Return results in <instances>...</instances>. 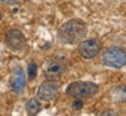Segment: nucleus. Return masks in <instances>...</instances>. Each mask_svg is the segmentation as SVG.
Returning a JSON list of instances; mask_svg holds the SVG:
<instances>
[{"instance_id":"f03ea898","label":"nucleus","mask_w":126,"mask_h":116,"mask_svg":"<svg viewBox=\"0 0 126 116\" xmlns=\"http://www.w3.org/2000/svg\"><path fill=\"white\" fill-rule=\"evenodd\" d=\"M98 85L90 81H74L71 84H69V86L65 89L68 95L75 99L91 98L98 93Z\"/></svg>"},{"instance_id":"f8f14e48","label":"nucleus","mask_w":126,"mask_h":116,"mask_svg":"<svg viewBox=\"0 0 126 116\" xmlns=\"http://www.w3.org/2000/svg\"><path fill=\"white\" fill-rule=\"evenodd\" d=\"M0 1L5 5H15V4H18V2H20L21 0H0Z\"/></svg>"},{"instance_id":"f257e3e1","label":"nucleus","mask_w":126,"mask_h":116,"mask_svg":"<svg viewBox=\"0 0 126 116\" xmlns=\"http://www.w3.org/2000/svg\"><path fill=\"white\" fill-rule=\"evenodd\" d=\"M88 33V27L79 19H72L59 28L57 37L64 44H75L77 42H81L85 37Z\"/></svg>"},{"instance_id":"1a4fd4ad","label":"nucleus","mask_w":126,"mask_h":116,"mask_svg":"<svg viewBox=\"0 0 126 116\" xmlns=\"http://www.w3.org/2000/svg\"><path fill=\"white\" fill-rule=\"evenodd\" d=\"M26 110H27L28 115H36L41 110L40 101L35 98L29 99L27 102H26Z\"/></svg>"},{"instance_id":"39448f33","label":"nucleus","mask_w":126,"mask_h":116,"mask_svg":"<svg viewBox=\"0 0 126 116\" xmlns=\"http://www.w3.org/2000/svg\"><path fill=\"white\" fill-rule=\"evenodd\" d=\"M59 89H60V84L57 81L48 79V80L43 81L40 85L36 95H37V98L40 99V100L48 102V101L54 100V99L57 96Z\"/></svg>"},{"instance_id":"9d476101","label":"nucleus","mask_w":126,"mask_h":116,"mask_svg":"<svg viewBox=\"0 0 126 116\" xmlns=\"http://www.w3.org/2000/svg\"><path fill=\"white\" fill-rule=\"evenodd\" d=\"M36 74H37V65L35 63H31L28 65V77H29V79L33 80L36 77Z\"/></svg>"},{"instance_id":"7ed1b4c3","label":"nucleus","mask_w":126,"mask_h":116,"mask_svg":"<svg viewBox=\"0 0 126 116\" xmlns=\"http://www.w3.org/2000/svg\"><path fill=\"white\" fill-rule=\"evenodd\" d=\"M103 63L113 69H122L126 65V51L122 48H109L103 55Z\"/></svg>"},{"instance_id":"0eeeda50","label":"nucleus","mask_w":126,"mask_h":116,"mask_svg":"<svg viewBox=\"0 0 126 116\" xmlns=\"http://www.w3.org/2000/svg\"><path fill=\"white\" fill-rule=\"evenodd\" d=\"M78 51L83 58L85 59H92L100 51V43L94 38L82 41L78 45Z\"/></svg>"},{"instance_id":"ddd939ff","label":"nucleus","mask_w":126,"mask_h":116,"mask_svg":"<svg viewBox=\"0 0 126 116\" xmlns=\"http://www.w3.org/2000/svg\"><path fill=\"white\" fill-rule=\"evenodd\" d=\"M99 115H116V114H114V112H112V110H109V112H102Z\"/></svg>"},{"instance_id":"20e7f679","label":"nucleus","mask_w":126,"mask_h":116,"mask_svg":"<svg viewBox=\"0 0 126 116\" xmlns=\"http://www.w3.org/2000/svg\"><path fill=\"white\" fill-rule=\"evenodd\" d=\"M68 67V63L65 58L63 57H54L50 58L48 63L46 64L45 67V76L47 79L50 80H56L65 72Z\"/></svg>"},{"instance_id":"423d86ee","label":"nucleus","mask_w":126,"mask_h":116,"mask_svg":"<svg viewBox=\"0 0 126 116\" xmlns=\"http://www.w3.org/2000/svg\"><path fill=\"white\" fill-rule=\"evenodd\" d=\"M5 41L9 48L14 51H22L26 46V37L22 34V31L12 28L6 31Z\"/></svg>"},{"instance_id":"6e6552de","label":"nucleus","mask_w":126,"mask_h":116,"mask_svg":"<svg viewBox=\"0 0 126 116\" xmlns=\"http://www.w3.org/2000/svg\"><path fill=\"white\" fill-rule=\"evenodd\" d=\"M11 85H12V89L15 93H21L23 91L25 85H26V77H25V72L22 71L21 67H18L14 70Z\"/></svg>"},{"instance_id":"4468645a","label":"nucleus","mask_w":126,"mask_h":116,"mask_svg":"<svg viewBox=\"0 0 126 116\" xmlns=\"http://www.w3.org/2000/svg\"><path fill=\"white\" fill-rule=\"evenodd\" d=\"M1 18H2V16H1V14H0V20H1Z\"/></svg>"},{"instance_id":"9b49d317","label":"nucleus","mask_w":126,"mask_h":116,"mask_svg":"<svg viewBox=\"0 0 126 116\" xmlns=\"http://www.w3.org/2000/svg\"><path fill=\"white\" fill-rule=\"evenodd\" d=\"M82 107H83V102H82L81 99L76 98V100L74 101V103H72V108L74 109H76V110H79V109H82Z\"/></svg>"}]
</instances>
